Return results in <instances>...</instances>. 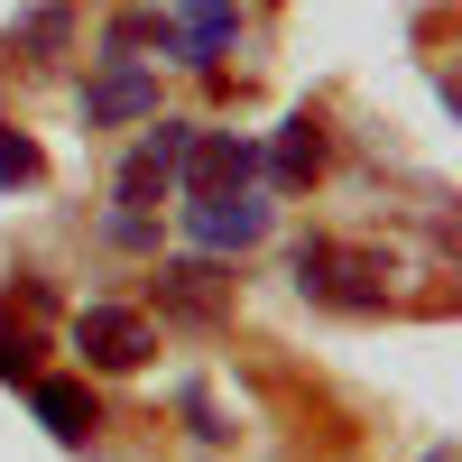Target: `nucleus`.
Segmentation results:
<instances>
[{
  "mask_svg": "<svg viewBox=\"0 0 462 462\" xmlns=\"http://www.w3.org/2000/svg\"><path fill=\"white\" fill-rule=\"evenodd\" d=\"M389 259H370V250H342V241H305L296 250V287L305 296H324V305H389Z\"/></svg>",
  "mask_w": 462,
  "mask_h": 462,
  "instance_id": "nucleus-1",
  "label": "nucleus"
},
{
  "mask_svg": "<svg viewBox=\"0 0 462 462\" xmlns=\"http://www.w3.org/2000/svg\"><path fill=\"white\" fill-rule=\"evenodd\" d=\"M259 176V148L241 130H185L176 148V195L195 204V195H231V185H250Z\"/></svg>",
  "mask_w": 462,
  "mask_h": 462,
  "instance_id": "nucleus-2",
  "label": "nucleus"
},
{
  "mask_svg": "<svg viewBox=\"0 0 462 462\" xmlns=\"http://www.w3.org/2000/svg\"><path fill=\"white\" fill-rule=\"evenodd\" d=\"M74 352H84V370H139L158 352V324L130 315V305H84L74 315Z\"/></svg>",
  "mask_w": 462,
  "mask_h": 462,
  "instance_id": "nucleus-3",
  "label": "nucleus"
},
{
  "mask_svg": "<svg viewBox=\"0 0 462 462\" xmlns=\"http://www.w3.org/2000/svg\"><path fill=\"white\" fill-rule=\"evenodd\" d=\"M176 148H185V121H158L130 158H121V176H111V204L121 213H148V204H167V185H176Z\"/></svg>",
  "mask_w": 462,
  "mask_h": 462,
  "instance_id": "nucleus-4",
  "label": "nucleus"
},
{
  "mask_svg": "<svg viewBox=\"0 0 462 462\" xmlns=\"http://www.w3.org/2000/svg\"><path fill=\"white\" fill-rule=\"evenodd\" d=\"M158 305H167V324H222L231 315V268L222 259H167Z\"/></svg>",
  "mask_w": 462,
  "mask_h": 462,
  "instance_id": "nucleus-5",
  "label": "nucleus"
},
{
  "mask_svg": "<svg viewBox=\"0 0 462 462\" xmlns=\"http://www.w3.org/2000/svg\"><path fill=\"white\" fill-rule=\"evenodd\" d=\"M185 231H195V250H250V241H268V204L250 195V185L195 195V204H185Z\"/></svg>",
  "mask_w": 462,
  "mask_h": 462,
  "instance_id": "nucleus-6",
  "label": "nucleus"
},
{
  "mask_svg": "<svg viewBox=\"0 0 462 462\" xmlns=\"http://www.w3.org/2000/svg\"><path fill=\"white\" fill-rule=\"evenodd\" d=\"M28 407H37V426H47L56 444H93V426H102V407H93L84 379H28Z\"/></svg>",
  "mask_w": 462,
  "mask_h": 462,
  "instance_id": "nucleus-7",
  "label": "nucleus"
},
{
  "mask_svg": "<svg viewBox=\"0 0 462 462\" xmlns=\"http://www.w3.org/2000/svg\"><path fill=\"white\" fill-rule=\"evenodd\" d=\"M148 111H158V84H148L139 65H111V74H93V84H84V121H93V130L148 121Z\"/></svg>",
  "mask_w": 462,
  "mask_h": 462,
  "instance_id": "nucleus-8",
  "label": "nucleus"
},
{
  "mask_svg": "<svg viewBox=\"0 0 462 462\" xmlns=\"http://www.w3.org/2000/svg\"><path fill=\"white\" fill-rule=\"evenodd\" d=\"M268 176H278L287 185V195H305V185H315L324 176V121H315V111H296V121L278 130V148H268V158H259Z\"/></svg>",
  "mask_w": 462,
  "mask_h": 462,
  "instance_id": "nucleus-9",
  "label": "nucleus"
},
{
  "mask_svg": "<svg viewBox=\"0 0 462 462\" xmlns=\"http://www.w3.org/2000/svg\"><path fill=\"white\" fill-rule=\"evenodd\" d=\"M231 19H241L231 0H185V37H176L167 56H185V65H213V56H222V37H231Z\"/></svg>",
  "mask_w": 462,
  "mask_h": 462,
  "instance_id": "nucleus-10",
  "label": "nucleus"
},
{
  "mask_svg": "<svg viewBox=\"0 0 462 462\" xmlns=\"http://www.w3.org/2000/svg\"><path fill=\"white\" fill-rule=\"evenodd\" d=\"M37 167H47V158H37L19 130H0V185H10V195H19V185H37Z\"/></svg>",
  "mask_w": 462,
  "mask_h": 462,
  "instance_id": "nucleus-11",
  "label": "nucleus"
},
{
  "mask_svg": "<svg viewBox=\"0 0 462 462\" xmlns=\"http://www.w3.org/2000/svg\"><path fill=\"white\" fill-rule=\"evenodd\" d=\"M0 379H10V389H28V379H37V342H28L19 324H0Z\"/></svg>",
  "mask_w": 462,
  "mask_h": 462,
  "instance_id": "nucleus-12",
  "label": "nucleus"
},
{
  "mask_svg": "<svg viewBox=\"0 0 462 462\" xmlns=\"http://www.w3.org/2000/svg\"><path fill=\"white\" fill-rule=\"evenodd\" d=\"M19 47H65V10H37V19L19 28Z\"/></svg>",
  "mask_w": 462,
  "mask_h": 462,
  "instance_id": "nucleus-13",
  "label": "nucleus"
}]
</instances>
